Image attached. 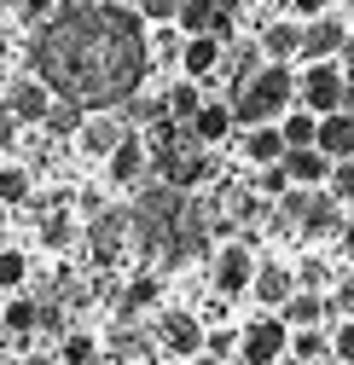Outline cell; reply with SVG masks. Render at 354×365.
Listing matches in <instances>:
<instances>
[{"label":"cell","mask_w":354,"mask_h":365,"mask_svg":"<svg viewBox=\"0 0 354 365\" xmlns=\"http://www.w3.org/2000/svg\"><path fill=\"white\" fill-rule=\"evenodd\" d=\"M140 12L122 6H70L35 35V76L53 93L105 110L116 99H128L146 76V35H140Z\"/></svg>","instance_id":"obj_1"},{"label":"cell","mask_w":354,"mask_h":365,"mask_svg":"<svg viewBox=\"0 0 354 365\" xmlns=\"http://www.w3.org/2000/svg\"><path fill=\"white\" fill-rule=\"evenodd\" d=\"M290 99H302V76H296L290 64H261L256 76H244V81H238V93H233L238 128L285 122V116H290Z\"/></svg>","instance_id":"obj_2"},{"label":"cell","mask_w":354,"mask_h":365,"mask_svg":"<svg viewBox=\"0 0 354 365\" xmlns=\"http://www.w3.org/2000/svg\"><path fill=\"white\" fill-rule=\"evenodd\" d=\"M348 70L337 64V58H325V64H308L302 70V110H314V116H337V110H348Z\"/></svg>","instance_id":"obj_3"},{"label":"cell","mask_w":354,"mask_h":365,"mask_svg":"<svg viewBox=\"0 0 354 365\" xmlns=\"http://www.w3.org/2000/svg\"><path fill=\"white\" fill-rule=\"evenodd\" d=\"M285 348H290V325H285L279 313L250 319V325H244V336H238V365H273Z\"/></svg>","instance_id":"obj_4"},{"label":"cell","mask_w":354,"mask_h":365,"mask_svg":"<svg viewBox=\"0 0 354 365\" xmlns=\"http://www.w3.org/2000/svg\"><path fill=\"white\" fill-rule=\"evenodd\" d=\"M163 163V180L174 192H192V186H203V180L215 174V157H209V145H198V140H186V145H174L168 157H157Z\"/></svg>","instance_id":"obj_5"},{"label":"cell","mask_w":354,"mask_h":365,"mask_svg":"<svg viewBox=\"0 0 354 365\" xmlns=\"http://www.w3.org/2000/svg\"><path fill=\"white\" fill-rule=\"evenodd\" d=\"M157 342H163V354H174V359H192L198 348H209V331H203V319H198V313L174 307V313L157 319Z\"/></svg>","instance_id":"obj_6"},{"label":"cell","mask_w":354,"mask_h":365,"mask_svg":"<svg viewBox=\"0 0 354 365\" xmlns=\"http://www.w3.org/2000/svg\"><path fill=\"white\" fill-rule=\"evenodd\" d=\"M122 140H128V128H122L116 110H87L81 128H76V145H81L87 157H99V163H111V151H116Z\"/></svg>","instance_id":"obj_7"},{"label":"cell","mask_w":354,"mask_h":365,"mask_svg":"<svg viewBox=\"0 0 354 365\" xmlns=\"http://www.w3.org/2000/svg\"><path fill=\"white\" fill-rule=\"evenodd\" d=\"M256 255H250V244H221V255H215V290L221 296H250V284H256Z\"/></svg>","instance_id":"obj_8"},{"label":"cell","mask_w":354,"mask_h":365,"mask_svg":"<svg viewBox=\"0 0 354 365\" xmlns=\"http://www.w3.org/2000/svg\"><path fill=\"white\" fill-rule=\"evenodd\" d=\"M53 105H59V93H53L41 76H18V81L6 87V110H12L18 122H47Z\"/></svg>","instance_id":"obj_9"},{"label":"cell","mask_w":354,"mask_h":365,"mask_svg":"<svg viewBox=\"0 0 354 365\" xmlns=\"http://www.w3.org/2000/svg\"><path fill=\"white\" fill-rule=\"evenodd\" d=\"M285 174H290L296 192H320V186H331L337 163H331L320 145H302V151H285Z\"/></svg>","instance_id":"obj_10"},{"label":"cell","mask_w":354,"mask_h":365,"mask_svg":"<svg viewBox=\"0 0 354 365\" xmlns=\"http://www.w3.org/2000/svg\"><path fill=\"white\" fill-rule=\"evenodd\" d=\"M146 168H151V145L140 140V133H128V140L111 151V163H105V180L111 186H140Z\"/></svg>","instance_id":"obj_11"},{"label":"cell","mask_w":354,"mask_h":365,"mask_svg":"<svg viewBox=\"0 0 354 365\" xmlns=\"http://www.w3.org/2000/svg\"><path fill=\"white\" fill-rule=\"evenodd\" d=\"M238 145H244V163L250 168H273V163H285V128L279 122H261V128H238Z\"/></svg>","instance_id":"obj_12"},{"label":"cell","mask_w":354,"mask_h":365,"mask_svg":"<svg viewBox=\"0 0 354 365\" xmlns=\"http://www.w3.org/2000/svg\"><path fill=\"white\" fill-rule=\"evenodd\" d=\"M348 47V29L325 12V18H314V24H302V58L308 64H325V58H337Z\"/></svg>","instance_id":"obj_13"},{"label":"cell","mask_w":354,"mask_h":365,"mask_svg":"<svg viewBox=\"0 0 354 365\" xmlns=\"http://www.w3.org/2000/svg\"><path fill=\"white\" fill-rule=\"evenodd\" d=\"M186 133H192L198 145H221V140H233V133H238V110L221 105V99H209V105L186 122Z\"/></svg>","instance_id":"obj_14"},{"label":"cell","mask_w":354,"mask_h":365,"mask_svg":"<svg viewBox=\"0 0 354 365\" xmlns=\"http://www.w3.org/2000/svg\"><path fill=\"white\" fill-rule=\"evenodd\" d=\"M261 53H268V64H290L302 58V18H273V24H261Z\"/></svg>","instance_id":"obj_15"},{"label":"cell","mask_w":354,"mask_h":365,"mask_svg":"<svg viewBox=\"0 0 354 365\" xmlns=\"http://www.w3.org/2000/svg\"><path fill=\"white\" fill-rule=\"evenodd\" d=\"M331 313H337V307H331V302H325L320 290H296V296H290V302L279 307V319H285L290 331H320Z\"/></svg>","instance_id":"obj_16"},{"label":"cell","mask_w":354,"mask_h":365,"mask_svg":"<svg viewBox=\"0 0 354 365\" xmlns=\"http://www.w3.org/2000/svg\"><path fill=\"white\" fill-rule=\"evenodd\" d=\"M215 64H221V35H186L181 76L186 81H203V76H215Z\"/></svg>","instance_id":"obj_17"},{"label":"cell","mask_w":354,"mask_h":365,"mask_svg":"<svg viewBox=\"0 0 354 365\" xmlns=\"http://www.w3.org/2000/svg\"><path fill=\"white\" fill-rule=\"evenodd\" d=\"M320 151H325L331 163H348V157H354V110L320 116Z\"/></svg>","instance_id":"obj_18"},{"label":"cell","mask_w":354,"mask_h":365,"mask_svg":"<svg viewBox=\"0 0 354 365\" xmlns=\"http://www.w3.org/2000/svg\"><path fill=\"white\" fill-rule=\"evenodd\" d=\"M250 296H256L261 307H285V302L296 296V279H290L285 267H273V261H268V267L256 272V284H250Z\"/></svg>","instance_id":"obj_19"},{"label":"cell","mask_w":354,"mask_h":365,"mask_svg":"<svg viewBox=\"0 0 354 365\" xmlns=\"http://www.w3.org/2000/svg\"><path fill=\"white\" fill-rule=\"evenodd\" d=\"M0 325H6V336H12V342H29V331L41 325V302L12 296V302H6V313H0Z\"/></svg>","instance_id":"obj_20"},{"label":"cell","mask_w":354,"mask_h":365,"mask_svg":"<svg viewBox=\"0 0 354 365\" xmlns=\"http://www.w3.org/2000/svg\"><path fill=\"white\" fill-rule=\"evenodd\" d=\"M174 29H181V35H215L221 29V0H186Z\"/></svg>","instance_id":"obj_21"},{"label":"cell","mask_w":354,"mask_h":365,"mask_svg":"<svg viewBox=\"0 0 354 365\" xmlns=\"http://www.w3.org/2000/svg\"><path fill=\"white\" fill-rule=\"evenodd\" d=\"M24 203H29V168L0 163V209H24Z\"/></svg>","instance_id":"obj_22"},{"label":"cell","mask_w":354,"mask_h":365,"mask_svg":"<svg viewBox=\"0 0 354 365\" xmlns=\"http://www.w3.org/2000/svg\"><path fill=\"white\" fill-rule=\"evenodd\" d=\"M290 354L302 365H320V359H337L331 354V331H290Z\"/></svg>","instance_id":"obj_23"},{"label":"cell","mask_w":354,"mask_h":365,"mask_svg":"<svg viewBox=\"0 0 354 365\" xmlns=\"http://www.w3.org/2000/svg\"><path fill=\"white\" fill-rule=\"evenodd\" d=\"M163 105H168V116H174V122H192V116H198V110H203L209 99L198 93V81H174V87H168V99H163Z\"/></svg>","instance_id":"obj_24"},{"label":"cell","mask_w":354,"mask_h":365,"mask_svg":"<svg viewBox=\"0 0 354 365\" xmlns=\"http://www.w3.org/2000/svg\"><path fill=\"white\" fill-rule=\"evenodd\" d=\"M279 128H285V145H290V151H302V145H320V116H314V110H290Z\"/></svg>","instance_id":"obj_25"},{"label":"cell","mask_w":354,"mask_h":365,"mask_svg":"<svg viewBox=\"0 0 354 365\" xmlns=\"http://www.w3.org/2000/svg\"><path fill=\"white\" fill-rule=\"evenodd\" d=\"M99 359V342L87 336V331H64V342H59V365H93Z\"/></svg>","instance_id":"obj_26"},{"label":"cell","mask_w":354,"mask_h":365,"mask_svg":"<svg viewBox=\"0 0 354 365\" xmlns=\"http://www.w3.org/2000/svg\"><path fill=\"white\" fill-rule=\"evenodd\" d=\"M29 279V261H24V250H0V290L6 296H18V284Z\"/></svg>","instance_id":"obj_27"},{"label":"cell","mask_w":354,"mask_h":365,"mask_svg":"<svg viewBox=\"0 0 354 365\" xmlns=\"http://www.w3.org/2000/svg\"><path fill=\"white\" fill-rule=\"evenodd\" d=\"M181 6H186V0H134V12L146 24H181Z\"/></svg>","instance_id":"obj_28"},{"label":"cell","mask_w":354,"mask_h":365,"mask_svg":"<svg viewBox=\"0 0 354 365\" xmlns=\"http://www.w3.org/2000/svg\"><path fill=\"white\" fill-rule=\"evenodd\" d=\"M151 302H157V279H134L128 296H122V313H140V307H151Z\"/></svg>","instance_id":"obj_29"},{"label":"cell","mask_w":354,"mask_h":365,"mask_svg":"<svg viewBox=\"0 0 354 365\" xmlns=\"http://www.w3.org/2000/svg\"><path fill=\"white\" fill-rule=\"evenodd\" d=\"M331 354H337V365H354V319H337V331H331Z\"/></svg>","instance_id":"obj_30"},{"label":"cell","mask_w":354,"mask_h":365,"mask_svg":"<svg viewBox=\"0 0 354 365\" xmlns=\"http://www.w3.org/2000/svg\"><path fill=\"white\" fill-rule=\"evenodd\" d=\"M18 12H24V18L35 24V29H47V24H53V18L64 12V6H59V0H24V6H18Z\"/></svg>","instance_id":"obj_31"},{"label":"cell","mask_w":354,"mask_h":365,"mask_svg":"<svg viewBox=\"0 0 354 365\" xmlns=\"http://www.w3.org/2000/svg\"><path fill=\"white\" fill-rule=\"evenodd\" d=\"M238 336H244V331H233V325H221V331H209V354H215V359H227V354H238Z\"/></svg>","instance_id":"obj_32"},{"label":"cell","mask_w":354,"mask_h":365,"mask_svg":"<svg viewBox=\"0 0 354 365\" xmlns=\"http://www.w3.org/2000/svg\"><path fill=\"white\" fill-rule=\"evenodd\" d=\"M331 192L354 203V157H348V163H337V174H331Z\"/></svg>","instance_id":"obj_33"},{"label":"cell","mask_w":354,"mask_h":365,"mask_svg":"<svg viewBox=\"0 0 354 365\" xmlns=\"http://www.w3.org/2000/svg\"><path fill=\"white\" fill-rule=\"evenodd\" d=\"M325 12H331V0H290V18H302V24H314Z\"/></svg>","instance_id":"obj_34"},{"label":"cell","mask_w":354,"mask_h":365,"mask_svg":"<svg viewBox=\"0 0 354 365\" xmlns=\"http://www.w3.org/2000/svg\"><path fill=\"white\" fill-rule=\"evenodd\" d=\"M18 128H24V122H18L12 110H6V99H0V151H6V145L18 140Z\"/></svg>","instance_id":"obj_35"},{"label":"cell","mask_w":354,"mask_h":365,"mask_svg":"<svg viewBox=\"0 0 354 365\" xmlns=\"http://www.w3.org/2000/svg\"><path fill=\"white\" fill-rule=\"evenodd\" d=\"M331 307H343V313L354 319V279H343V284H337V296H331Z\"/></svg>","instance_id":"obj_36"},{"label":"cell","mask_w":354,"mask_h":365,"mask_svg":"<svg viewBox=\"0 0 354 365\" xmlns=\"http://www.w3.org/2000/svg\"><path fill=\"white\" fill-rule=\"evenodd\" d=\"M6 53H12V47H6V41H0V64H6Z\"/></svg>","instance_id":"obj_37"},{"label":"cell","mask_w":354,"mask_h":365,"mask_svg":"<svg viewBox=\"0 0 354 365\" xmlns=\"http://www.w3.org/2000/svg\"><path fill=\"white\" fill-rule=\"evenodd\" d=\"M0 6H24V0H0Z\"/></svg>","instance_id":"obj_38"}]
</instances>
